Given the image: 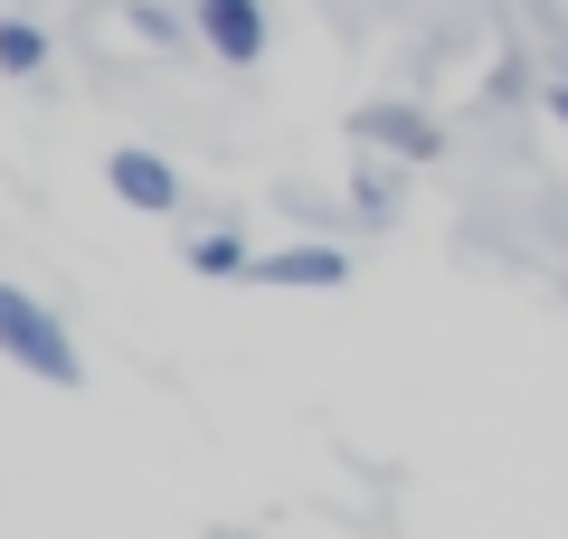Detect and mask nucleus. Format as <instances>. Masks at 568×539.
Masks as SVG:
<instances>
[{
	"instance_id": "1",
	"label": "nucleus",
	"mask_w": 568,
	"mask_h": 539,
	"mask_svg": "<svg viewBox=\"0 0 568 539\" xmlns=\"http://www.w3.org/2000/svg\"><path fill=\"white\" fill-rule=\"evenodd\" d=\"M0 359H20L29 379H48V388H85V359L67 340V322L39 294H20V284H0Z\"/></svg>"
},
{
	"instance_id": "2",
	"label": "nucleus",
	"mask_w": 568,
	"mask_h": 539,
	"mask_svg": "<svg viewBox=\"0 0 568 539\" xmlns=\"http://www.w3.org/2000/svg\"><path fill=\"white\" fill-rule=\"evenodd\" d=\"M190 29L219 67H256L265 58V0H190Z\"/></svg>"
},
{
	"instance_id": "3",
	"label": "nucleus",
	"mask_w": 568,
	"mask_h": 539,
	"mask_svg": "<svg viewBox=\"0 0 568 539\" xmlns=\"http://www.w3.org/2000/svg\"><path fill=\"white\" fill-rule=\"evenodd\" d=\"M104 180H114V200L142 209V218H171V209H181V171H171L162 152H114Z\"/></svg>"
},
{
	"instance_id": "4",
	"label": "nucleus",
	"mask_w": 568,
	"mask_h": 539,
	"mask_svg": "<svg viewBox=\"0 0 568 539\" xmlns=\"http://www.w3.org/2000/svg\"><path fill=\"white\" fill-rule=\"evenodd\" d=\"M256 275L284 294H332V284H351V256L342 246H275V256H256Z\"/></svg>"
},
{
	"instance_id": "5",
	"label": "nucleus",
	"mask_w": 568,
	"mask_h": 539,
	"mask_svg": "<svg viewBox=\"0 0 568 539\" xmlns=\"http://www.w3.org/2000/svg\"><path fill=\"white\" fill-rule=\"evenodd\" d=\"M361 142H388L398 161H426V152H436V123L407 114V104H369V114H361Z\"/></svg>"
},
{
	"instance_id": "6",
	"label": "nucleus",
	"mask_w": 568,
	"mask_h": 539,
	"mask_svg": "<svg viewBox=\"0 0 568 539\" xmlns=\"http://www.w3.org/2000/svg\"><path fill=\"white\" fill-rule=\"evenodd\" d=\"M48 29L39 20H0V77H48Z\"/></svg>"
},
{
	"instance_id": "7",
	"label": "nucleus",
	"mask_w": 568,
	"mask_h": 539,
	"mask_svg": "<svg viewBox=\"0 0 568 539\" xmlns=\"http://www.w3.org/2000/svg\"><path fill=\"white\" fill-rule=\"evenodd\" d=\"M190 265H200V275H246L256 256H246L237 227H209V237H190Z\"/></svg>"
},
{
	"instance_id": "8",
	"label": "nucleus",
	"mask_w": 568,
	"mask_h": 539,
	"mask_svg": "<svg viewBox=\"0 0 568 539\" xmlns=\"http://www.w3.org/2000/svg\"><path fill=\"white\" fill-rule=\"evenodd\" d=\"M123 20H133L142 39H181V29H190L181 10H162V0H133V10H123Z\"/></svg>"
},
{
	"instance_id": "9",
	"label": "nucleus",
	"mask_w": 568,
	"mask_h": 539,
	"mask_svg": "<svg viewBox=\"0 0 568 539\" xmlns=\"http://www.w3.org/2000/svg\"><path fill=\"white\" fill-rule=\"evenodd\" d=\"M540 104H549V114H559V123H568V77H559V85H549V95H540Z\"/></svg>"
}]
</instances>
